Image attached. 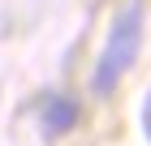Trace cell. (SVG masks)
I'll return each mask as SVG.
<instances>
[{"mask_svg":"<svg viewBox=\"0 0 151 146\" xmlns=\"http://www.w3.org/2000/svg\"><path fill=\"white\" fill-rule=\"evenodd\" d=\"M142 133L151 142V90H147V99H142Z\"/></svg>","mask_w":151,"mask_h":146,"instance_id":"obj_3","label":"cell"},{"mask_svg":"<svg viewBox=\"0 0 151 146\" xmlns=\"http://www.w3.org/2000/svg\"><path fill=\"white\" fill-rule=\"evenodd\" d=\"M78 120H82V103L69 99V95H52V99L43 103V112H39L43 137H65V133H73Z\"/></svg>","mask_w":151,"mask_h":146,"instance_id":"obj_2","label":"cell"},{"mask_svg":"<svg viewBox=\"0 0 151 146\" xmlns=\"http://www.w3.org/2000/svg\"><path fill=\"white\" fill-rule=\"evenodd\" d=\"M138 47H142V0H129L125 9L116 13L112 22V34H108L104 43V56H99V65H95V95L99 99H108L116 90V82L129 73V65L138 60Z\"/></svg>","mask_w":151,"mask_h":146,"instance_id":"obj_1","label":"cell"}]
</instances>
